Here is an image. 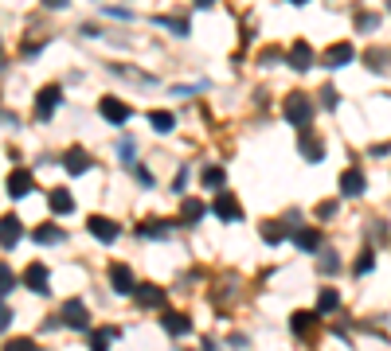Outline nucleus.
I'll return each instance as SVG.
<instances>
[{"mask_svg":"<svg viewBox=\"0 0 391 351\" xmlns=\"http://www.w3.org/2000/svg\"><path fill=\"white\" fill-rule=\"evenodd\" d=\"M43 4H47V8H67L71 0H43Z\"/></svg>","mask_w":391,"mask_h":351,"instance_id":"obj_42","label":"nucleus"},{"mask_svg":"<svg viewBox=\"0 0 391 351\" xmlns=\"http://www.w3.org/2000/svg\"><path fill=\"white\" fill-rule=\"evenodd\" d=\"M297 148H302V157H306V160H313V164H317V160L325 157V148H321V141H317V137H302V141H297Z\"/></svg>","mask_w":391,"mask_h":351,"instance_id":"obj_26","label":"nucleus"},{"mask_svg":"<svg viewBox=\"0 0 391 351\" xmlns=\"http://www.w3.org/2000/svg\"><path fill=\"white\" fill-rule=\"evenodd\" d=\"M67 328H86L90 324V313H86V304H78V301H67L63 304V316H59Z\"/></svg>","mask_w":391,"mask_h":351,"instance_id":"obj_8","label":"nucleus"},{"mask_svg":"<svg viewBox=\"0 0 391 351\" xmlns=\"http://www.w3.org/2000/svg\"><path fill=\"white\" fill-rule=\"evenodd\" d=\"M321 102H325L329 109H337V102H341V98H337V90H332V86H325V90H321Z\"/></svg>","mask_w":391,"mask_h":351,"instance_id":"obj_37","label":"nucleus"},{"mask_svg":"<svg viewBox=\"0 0 391 351\" xmlns=\"http://www.w3.org/2000/svg\"><path fill=\"white\" fill-rule=\"evenodd\" d=\"M286 63H290L293 71H309V67H313V47H309V43H293Z\"/></svg>","mask_w":391,"mask_h":351,"instance_id":"obj_14","label":"nucleus"},{"mask_svg":"<svg viewBox=\"0 0 391 351\" xmlns=\"http://www.w3.org/2000/svg\"><path fill=\"white\" fill-rule=\"evenodd\" d=\"M352 24H356V32H376V27H379V16L376 12H356Z\"/></svg>","mask_w":391,"mask_h":351,"instance_id":"obj_31","label":"nucleus"},{"mask_svg":"<svg viewBox=\"0 0 391 351\" xmlns=\"http://www.w3.org/2000/svg\"><path fill=\"white\" fill-rule=\"evenodd\" d=\"M0 67H4V59H0Z\"/></svg>","mask_w":391,"mask_h":351,"instance_id":"obj_45","label":"nucleus"},{"mask_svg":"<svg viewBox=\"0 0 391 351\" xmlns=\"http://www.w3.org/2000/svg\"><path fill=\"white\" fill-rule=\"evenodd\" d=\"M204 211H208V207L200 203V199H184V207H180V218L188 223V227H192V223H200V218H204Z\"/></svg>","mask_w":391,"mask_h":351,"instance_id":"obj_25","label":"nucleus"},{"mask_svg":"<svg viewBox=\"0 0 391 351\" xmlns=\"http://www.w3.org/2000/svg\"><path fill=\"white\" fill-rule=\"evenodd\" d=\"M8 289H16V278L8 273V266H0V297H4Z\"/></svg>","mask_w":391,"mask_h":351,"instance_id":"obj_35","label":"nucleus"},{"mask_svg":"<svg viewBox=\"0 0 391 351\" xmlns=\"http://www.w3.org/2000/svg\"><path fill=\"white\" fill-rule=\"evenodd\" d=\"M149 125H153L157 133H172V129H176V117L165 113V109H153V113H149Z\"/></svg>","mask_w":391,"mask_h":351,"instance_id":"obj_24","label":"nucleus"},{"mask_svg":"<svg viewBox=\"0 0 391 351\" xmlns=\"http://www.w3.org/2000/svg\"><path fill=\"white\" fill-rule=\"evenodd\" d=\"M290 238L297 242V250H309V254L321 250V230H293Z\"/></svg>","mask_w":391,"mask_h":351,"instance_id":"obj_20","label":"nucleus"},{"mask_svg":"<svg viewBox=\"0 0 391 351\" xmlns=\"http://www.w3.org/2000/svg\"><path fill=\"white\" fill-rule=\"evenodd\" d=\"M290 4H306V0H290Z\"/></svg>","mask_w":391,"mask_h":351,"instance_id":"obj_44","label":"nucleus"},{"mask_svg":"<svg viewBox=\"0 0 391 351\" xmlns=\"http://www.w3.org/2000/svg\"><path fill=\"white\" fill-rule=\"evenodd\" d=\"M337 207H341L337 199H325V203L317 207V215H321V218H332V215H337Z\"/></svg>","mask_w":391,"mask_h":351,"instance_id":"obj_36","label":"nucleus"},{"mask_svg":"<svg viewBox=\"0 0 391 351\" xmlns=\"http://www.w3.org/2000/svg\"><path fill=\"white\" fill-rule=\"evenodd\" d=\"M337 308H341V293H337V289H321L317 313H337Z\"/></svg>","mask_w":391,"mask_h":351,"instance_id":"obj_27","label":"nucleus"},{"mask_svg":"<svg viewBox=\"0 0 391 351\" xmlns=\"http://www.w3.org/2000/svg\"><path fill=\"white\" fill-rule=\"evenodd\" d=\"M211 211H215L223 223H239V218H243V207H239V199H235V195H227V192H220V199L211 203Z\"/></svg>","mask_w":391,"mask_h":351,"instance_id":"obj_6","label":"nucleus"},{"mask_svg":"<svg viewBox=\"0 0 391 351\" xmlns=\"http://www.w3.org/2000/svg\"><path fill=\"white\" fill-rule=\"evenodd\" d=\"M134 176H137V183H141V188H153V176H149V168H141V164H137Z\"/></svg>","mask_w":391,"mask_h":351,"instance_id":"obj_39","label":"nucleus"},{"mask_svg":"<svg viewBox=\"0 0 391 351\" xmlns=\"http://www.w3.org/2000/svg\"><path fill=\"white\" fill-rule=\"evenodd\" d=\"M36 242H39V246H55V242H63V230L55 227V223H43V227H36Z\"/></svg>","mask_w":391,"mask_h":351,"instance_id":"obj_23","label":"nucleus"},{"mask_svg":"<svg viewBox=\"0 0 391 351\" xmlns=\"http://www.w3.org/2000/svg\"><path fill=\"white\" fill-rule=\"evenodd\" d=\"M47 203H51V211H55V215L74 211V199H71V192H67V188H55V192L47 195Z\"/></svg>","mask_w":391,"mask_h":351,"instance_id":"obj_19","label":"nucleus"},{"mask_svg":"<svg viewBox=\"0 0 391 351\" xmlns=\"http://www.w3.org/2000/svg\"><path fill=\"white\" fill-rule=\"evenodd\" d=\"M337 266H341V258L332 254V250L329 254H321V273H337Z\"/></svg>","mask_w":391,"mask_h":351,"instance_id":"obj_34","label":"nucleus"},{"mask_svg":"<svg viewBox=\"0 0 391 351\" xmlns=\"http://www.w3.org/2000/svg\"><path fill=\"white\" fill-rule=\"evenodd\" d=\"M282 59V55H278V51H274V47H266V51H262V55H258V63H262V67H274V63H278Z\"/></svg>","mask_w":391,"mask_h":351,"instance_id":"obj_38","label":"nucleus"},{"mask_svg":"<svg viewBox=\"0 0 391 351\" xmlns=\"http://www.w3.org/2000/svg\"><path fill=\"white\" fill-rule=\"evenodd\" d=\"M290 328H293V336L313 339V336H317V316H313V313H293L290 316Z\"/></svg>","mask_w":391,"mask_h":351,"instance_id":"obj_10","label":"nucleus"},{"mask_svg":"<svg viewBox=\"0 0 391 351\" xmlns=\"http://www.w3.org/2000/svg\"><path fill=\"white\" fill-rule=\"evenodd\" d=\"M134 297H137L141 308H160V304H165V289H160V285H137Z\"/></svg>","mask_w":391,"mask_h":351,"instance_id":"obj_13","label":"nucleus"},{"mask_svg":"<svg viewBox=\"0 0 391 351\" xmlns=\"http://www.w3.org/2000/svg\"><path fill=\"white\" fill-rule=\"evenodd\" d=\"M122 336L118 328H98L94 336H90V351H110V343Z\"/></svg>","mask_w":391,"mask_h":351,"instance_id":"obj_22","label":"nucleus"},{"mask_svg":"<svg viewBox=\"0 0 391 351\" xmlns=\"http://www.w3.org/2000/svg\"><path fill=\"white\" fill-rule=\"evenodd\" d=\"M160 324H165V332H169V336H184V332H192V320H188L184 313H165V320H160Z\"/></svg>","mask_w":391,"mask_h":351,"instance_id":"obj_18","label":"nucleus"},{"mask_svg":"<svg viewBox=\"0 0 391 351\" xmlns=\"http://www.w3.org/2000/svg\"><path fill=\"white\" fill-rule=\"evenodd\" d=\"M282 113H286V122L290 125L306 129V125L313 122V102H309V94L293 90V94H286V102H282Z\"/></svg>","mask_w":391,"mask_h":351,"instance_id":"obj_1","label":"nucleus"},{"mask_svg":"<svg viewBox=\"0 0 391 351\" xmlns=\"http://www.w3.org/2000/svg\"><path fill=\"white\" fill-rule=\"evenodd\" d=\"M200 180H204V188H211V192H220L227 176H223V168H204V176H200Z\"/></svg>","mask_w":391,"mask_h":351,"instance_id":"obj_30","label":"nucleus"},{"mask_svg":"<svg viewBox=\"0 0 391 351\" xmlns=\"http://www.w3.org/2000/svg\"><path fill=\"white\" fill-rule=\"evenodd\" d=\"M196 4H200V8H211V4H215V0H196Z\"/></svg>","mask_w":391,"mask_h":351,"instance_id":"obj_43","label":"nucleus"},{"mask_svg":"<svg viewBox=\"0 0 391 351\" xmlns=\"http://www.w3.org/2000/svg\"><path fill=\"white\" fill-rule=\"evenodd\" d=\"M28 192H32V172H12V176H8V195H12V199H24Z\"/></svg>","mask_w":391,"mask_h":351,"instance_id":"obj_17","label":"nucleus"},{"mask_svg":"<svg viewBox=\"0 0 391 351\" xmlns=\"http://www.w3.org/2000/svg\"><path fill=\"white\" fill-rule=\"evenodd\" d=\"M364 188H368V180H364L356 168L341 172V195H348V199H360V195H364Z\"/></svg>","mask_w":391,"mask_h":351,"instance_id":"obj_9","label":"nucleus"},{"mask_svg":"<svg viewBox=\"0 0 391 351\" xmlns=\"http://www.w3.org/2000/svg\"><path fill=\"white\" fill-rule=\"evenodd\" d=\"M20 238H24V223L16 215H4L0 218V246H4V250H16Z\"/></svg>","mask_w":391,"mask_h":351,"instance_id":"obj_4","label":"nucleus"},{"mask_svg":"<svg viewBox=\"0 0 391 351\" xmlns=\"http://www.w3.org/2000/svg\"><path fill=\"white\" fill-rule=\"evenodd\" d=\"M4 351H39V348H36V339L20 336V339H8V343H4Z\"/></svg>","mask_w":391,"mask_h":351,"instance_id":"obj_33","label":"nucleus"},{"mask_svg":"<svg viewBox=\"0 0 391 351\" xmlns=\"http://www.w3.org/2000/svg\"><path fill=\"white\" fill-rule=\"evenodd\" d=\"M352 43H332L329 51H325V67H329V71H337V67H344V63H352Z\"/></svg>","mask_w":391,"mask_h":351,"instance_id":"obj_15","label":"nucleus"},{"mask_svg":"<svg viewBox=\"0 0 391 351\" xmlns=\"http://www.w3.org/2000/svg\"><path fill=\"white\" fill-rule=\"evenodd\" d=\"M8 320H12V316H8V308H4V301H0V328H8Z\"/></svg>","mask_w":391,"mask_h":351,"instance_id":"obj_41","label":"nucleus"},{"mask_svg":"<svg viewBox=\"0 0 391 351\" xmlns=\"http://www.w3.org/2000/svg\"><path fill=\"white\" fill-rule=\"evenodd\" d=\"M364 63L372 67V71H391V51L388 47H372V51H364Z\"/></svg>","mask_w":391,"mask_h":351,"instance_id":"obj_21","label":"nucleus"},{"mask_svg":"<svg viewBox=\"0 0 391 351\" xmlns=\"http://www.w3.org/2000/svg\"><path fill=\"white\" fill-rule=\"evenodd\" d=\"M24 285H28L32 293H39V297H47V289H51L47 266H39V262H32V266H28V273H24Z\"/></svg>","mask_w":391,"mask_h":351,"instance_id":"obj_7","label":"nucleus"},{"mask_svg":"<svg viewBox=\"0 0 391 351\" xmlns=\"http://www.w3.org/2000/svg\"><path fill=\"white\" fill-rule=\"evenodd\" d=\"M165 234H172L169 218H145V223H137V238H165Z\"/></svg>","mask_w":391,"mask_h":351,"instance_id":"obj_12","label":"nucleus"},{"mask_svg":"<svg viewBox=\"0 0 391 351\" xmlns=\"http://www.w3.org/2000/svg\"><path fill=\"white\" fill-rule=\"evenodd\" d=\"M372 262H376V254H372V250H360L356 262H352V273L356 278H360V273H372Z\"/></svg>","mask_w":391,"mask_h":351,"instance_id":"obj_29","label":"nucleus"},{"mask_svg":"<svg viewBox=\"0 0 391 351\" xmlns=\"http://www.w3.org/2000/svg\"><path fill=\"white\" fill-rule=\"evenodd\" d=\"M160 24L169 27V32H176V36H188V20L184 16H160Z\"/></svg>","mask_w":391,"mask_h":351,"instance_id":"obj_32","label":"nucleus"},{"mask_svg":"<svg viewBox=\"0 0 391 351\" xmlns=\"http://www.w3.org/2000/svg\"><path fill=\"white\" fill-rule=\"evenodd\" d=\"M98 109H102V117H106L110 125H125V122H129V106H125L122 98H102Z\"/></svg>","mask_w":391,"mask_h":351,"instance_id":"obj_5","label":"nucleus"},{"mask_svg":"<svg viewBox=\"0 0 391 351\" xmlns=\"http://www.w3.org/2000/svg\"><path fill=\"white\" fill-rule=\"evenodd\" d=\"M63 168L71 172V176H83V172H90V152H86V148H67Z\"/></svg>","mask_w":391,"mask_h":351,"instance_id":"obj_11","label":"nucleus"},{"mask_svg":"<svg viewBox=\"0 0 391 351\" xmlns=\"http://www.w3.org/2000/svg\"><path fill=\"white\" fill-rule=\"evenodd\" d=\"M110 285L118 293H134L137 281H134V273H129V266H110Z\"/></svg>","mask_w":391,"mask_h":351,"instance_id":"obj_16","label":"nucleus"},{"mask_svg":"<svg viewBox=\"0 0 391 351\" xmlns=\"http://www.w3.org/2000/svg\"><path fill=\"white\" fill-rule=\"evenodd\" d=\"M86 230L94 234L98 242H118V234H122V227H118L114 218H106V215H90L86 218Z\"/></svg>","mask_w":391,"mask_h":351,"instance_id":"obj_3","label":"nucleus"},{"mask_svg":"<svg viewBox=\"0 0 391 351\" xmlns=\"http://www.w3.org/2000/svg\"><path fill=\"white\" fill-rule=\"evenodd\" d=\"M118 152H122V160H134V141H122V145H118Z\"/></svg>","mask_w":391,"mask_h":351,"instance_id":"obj_40","label":"nucleus"},{"mask_svg":"<svg viewBox=\"0 0 391 351\" xmlns=\"http://www.w3.org/2000/svg\"><path fill=\"white\" fill-rule=\"evenodd\" d=\"M262 238L274 246V242H282V238H290V230H286V223H262Z\"/></svg>","mask_w":391,"mask_h":351,"instance_id":"obj_28","label":"nucleus"},{"mask_svg":"<svg viewBox=\"0 0 391 351\" xmlns=\"http://www.w3.org/2000/svg\"><path fill=\"white\" fill-rule=\"evenodd\" d=\"M59 102H63V86H55V82L43 86V90L36 94V117H39V122H47L51 113H55V106H59Z\"/></svg>","mask_w":391,"mask_h":351,"instance_id":"obj_2","label":"nucleus"}]
</instances>
